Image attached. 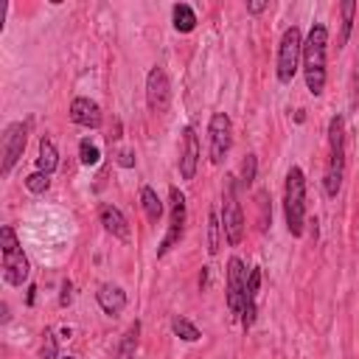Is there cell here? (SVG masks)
<instances>
[{
    "label": "cell",
    "instance_id": "ffe728a7",
    "mask_svg": "<svg viewBox=\"0 0 359 359\" xmlns=\"http://www.w3.org/2000/svg\"><path fill=\"white\" fill-rule=\"evenodd\" d=\"M137 337H140V323L135 320V323L126 328V334L121 337V342H118V348H115V359H135Z\"/></svg>",
    "mask_w": 359,
    "mask_h": 359
},
{
    "label": "cell",
    "instance_id": "7402d4cb",
    "mask_svg": "<svg viewBox=\"0 0 359 359\" xmlns=\"http://www.w3.org/2000/svg\"><path fill=\"white\" fill-rule=\"evenodd\" d=\"M222 219H219V213L213 210L210 216H208V252L210 255H216L219 252V247H222Z\"/></svg>",
    "mask_w": 359,
    "mask_h": 359
},
{
    "label": "cell",
    "instance_id": "5b68a950",
    "mask_svg": "<svg viewBox=\"0 0 359 359\" xmlns=\"http://www.w3.org/2000/svg\"><path fill=\"white\" fill-rule=\"evenodd\" d=\"M300 59H303V34L297 25H289L278 42V81L289 84L294 79V73L300 70Z\"/></svg>",
    "mask_w": 359,
    "mask_h": 359
},
{
    "label": "cell",
    "instance_id": "9a60e30c",
    "mask_svg": "<svg viewBox=\"0 0 359 359\" xmlns=\"http://www.w3.org/2000/svg\"><path fill=\"white\" fill-rule=\"evenodd\" d=\"M95 300H98L101 311L109 314V317H115L126 309V292L118 283H101L98 292H95Z\"/></svg>",
    "mask_w": 359,
    "mask_h": 359
},
{
    "label": "cell",
    "instance_id": "3957f363",
    "mask_svg": "<svg viewBox=\"0 0 359 359\" xmlns=\"http://www.w3.org/2000/svg\"><path fill=\"white\" fill-rule=\"evenodd\" d=\"M283 216H286V227L289 233L297 238L303 236V224H306V177L297 165H292L286 171V185H283Z\"/></svg>",
    "mask_w": 359,
    "mask_h": 359
},
{
    "label": "cell",
    "instance_id": "4dcf8cb0",
    "mask_svg": "<svg viewBox=\"0 0 359 359\" xmlns=\"http://www.w3.org/2000/svg\"><path fill=\"white\" fill-rule=\"evenodd\" d=\"M59 359H76V356H59Z\"/></svg>",
    "mask_w": 359,
    "mask_h": 359
},
{
    "label": "cell",
    "instance_id": "5bb4252c",
    "mask_svg": "<svg viewBox=\"0 0 359 359\" xmlns=\"http://www.w3.org/2000/svg\"><path fill=\"white\" fill-rule=\"evenodd\" d=\"M98 222L104 224V230L112 236V238H121V241H129V222H126V216L121 213V208H115V205H101L98 208Z\"/></svg>",
    "mask_w": 359,
    "mask_h": 359
},
{
    "label": "cell",
    "instance_id": "484cf974",
    "mask_svg": "<svg viewBox=\"0 0 359 359\" xmlns=\"http://www.w3.org/2000/svg\"><path fill=\"white\" fill-rule=\"evenodd\" d=\"M255 171H258V157H255V154H247L244 163H241V177H238V182H241L244 188L252 185V182H255Z\"/></svg>",
    "mask_w": 359,
    "mask_h": 359
},
{
    "label": "cell",
    "instance_id": "f1b7e54d",
    "mask_svg": "<svg viewBox=\"0 0 359 359\" xmlns=\"http://www.w3.org/2000/svg\"><path fill=\"white\" fill-rule=\"evenodd\" d=\"M118 165H123V168L135 165V154L132 151H118Z\"/></svg>",
    "mask_w": 359,
    "mask_h": 359
},
{
    "label": "cell",
    "instance_id": "603a6c76",
    "mask_svg": "<svg viewBox=\"0 0 359 359\" xmlns=\"http://www.w3.org/2000/svg\"><path fill=\"white\" fill-rule=\"evenodd\" d=\"M339 11H342V34H339V39H337V48H342V45L348 42V36H351L353 14H356V3H353V0H345V3H339Z\"/></svg>",
    "mask_w": 359,
    "mask_h": 359
},
{
    "label": "cell",
    "instance_id": "cb8c5ba5",
    "mask_svg": "<svg viewBox=\"0 0 359 359\" xmlns=\"http://www.w3.org/2000/svg\"><path fill=\"white\" fill-rule=\"evenodd\" d=\"M98 157H101L98 146H95L90 137H81V140H79V160H81V165H95Z\"/></svg>",
    "mask_w": 359,
    "mask_h": 359
},
{
    "label": "cell",
    "instance_id": "7a4b0ae2",
    "mask_svg": "<svg viewBox=\"0 0 359 359\" xmlns=\"http://www.w3.org/2000/svg\"><path fill=\"white\" fill-rule=\"evenodd\" d=\"M345 177V118L334 115L328 121V160H325V174H323V188L325 196H337L342 188Z\"/></svg>",
    "mask_w": 359,
    "mask_h": 359
},
{
    "label": "cell",
    "instance_id": "e0dca14e",
    "mask_svg": "<svg viewBox=\"0 0 359 359\" xmlns=\"http://www.w3.org/2000/svg\"><path fill=\"white\" fill-rule=\"evenodd\" d=\"M171 22H174V31L191 34L196 28V11L188 3H174L171 6Z\"/></svg>",
    "mask_w": 359,
    "mask_h": 359
},
{
    "label": "cell",
    "instance_id": "2e32d148",
    "mask_svg": "<svg viewBox=\"0 0 359 359\" xmlns=\"http://www.w3.org/2000/svg\"><path fill=\"white\" fill-rule=\"evenodd\" d=\"M258 286H261V269L252 266L247 272V289H244V311H241V325L250 328L255 323V297H258Z\"/></svg>",
    "mask_w": 359,
    "mask_h": 359
},
{
    "label": "cell",
    "instance_id": "ac0fdd59",
    "mask_svg": "<svg viewBox=\"0 0 359 359\" xmlns=\"http://www.w3.org/2000/svg\"><path fill=\"white\" fill-rule=\"evenodd\" d=\"M56 165H59V151H56V146H53V140H50V137H42V140H39L36 171H42V174H53V171H56Z\"/></svg>",
    "mask_w": 359,
    "mask_h": 359
},
{
    "label": "cell",
    "instance_id": "52a82bcc",
    "mask_svg": "<svg viewBox=\"0 0 359 359\" xmlns=\"http://www.w3.org/2000/svg\"><path fill=\"white\" fill-rule=\"evenodd\" d=\"M182 233H185V196L177 185H171L168 188V230H165V238L160 241L157 255L163 258L165 252H171L180 244Z\"/></svg>",
    "mask_w": 359,
    "mask_h": 359
},
{
    "label": "cell",
    "instance_id": "30bf717a",
    "mask_svg": "<svg viewBox=\"0 0 359 359\" xmlns=\"http://www.w3.org/2000/svg\"><path fill=\"white\" fill-rule=\"evenodd\" d=\"M146 104L151 112H165L171 104V81L165 76V70L160 65H154L146 76Z\"/></svg>",
    "mask_w": 359,
    "mask_h": 359
},
{
    "label": "cell",
    "instance_id": "6da1fadb",
    "mask_svg": "<svg viewBox=\"0 0 359 359\" xmlns=\"http://www.w3.org/2000/svg\"><path fill=\"white\" fill-rule=\"evenodd\" d=\"M325 50H328V28L323 22H314L309 36L303 39V79L311 95H323L325 90Z\"/></svg>",
    "mask_w": 359,
    "mask_h": 359
},
{
    "label": "cell",
    "instance_id": "44dd1931",
    "mask_svg": "<svg viewBox=\"0 0 359 359\" xmlns=\"http://www.w3.org/2000/svg\"><path fill=\"white\" fill-rule=\"evenodd\" d=\"M171 331H174V334L182 339V342H196V339L202 337V331H199V328H196V325H194L188 317H180V314L171 320Z\"/></svg>",
    "mask_w": 359,
    "mask_h": 359
},
{
    "label": "cell",
    "instance_id": "f546056e",
    "mask_svg": "<svg viewBox=\"0 0 359 359\" xmlns=\"http://www.w3.org/2000/svg\"><path fill=\"white\" fill-rule=\"evenodd\" d=\"M266 6H269L266 0H255V3H247V11H250V14H261Z\"/></svg>",
    "mask_w": 359,
    "mask_h": 359
},
{
    "label": "cell",
    "instance_id": "9c48e42d",
    "mask_svg": "<svg viewBox=\"0 0 359 359\" xmlns=\"http://www.w3.org/2000/svg\"><path fill=\"white\" fill-rule=\"evenodd\" d=\"M25 143H28V123H20V121L8 123L3 132V165H0L3 174H11V168L25 151Z\"/></svg>",
    "mask_w": 359,
    "mask_h": 359
},
{
    "label": "cell",
    "instance_id": "d6986e66",
    "mask_svg": "<svg viewBox=\"0 0 359 359\" xmlns=\"http://www.w3.org/2000/svg\"><path fill=\"white\" fill-rule=\"evenodd\" d=\"M140 205H143V213H146V219L151 224H157L163 219V199L157 196L154 188H149V185L140 188Z\"/></svg>",
    "mask_w": 359,
    "mask_h": 359
},
{
    "label": "cell",
    "instance_id": "4fadbf2b",
    "mask_svg": "<svg viewBox=\"0 0 359 359\" xmlns=\"http://www.w3.org/2000/svg\"><path fill=\"white\" fill-rule=\"evenodd\" d=\"M70 121L76 126H84V129H98L101 126V107L93 98L79 95L70 101Z\"/></svg>",
    "mask_w": 359,
    "mask_h": 359
},
{
    "label": "cell",
    "instance_id": "d4e9b609",
    "mask_svg": "<svg viewBox=\"0 0 359 359\" xmlns=\"http://www.w3.org/2000/svg\"><path fill=\"white\" fill-rule=\"evenodd\" d=\"M25 188H28L31 194H45V191L50 188V174H42V171L28 174V177H25Z\"/></svg>",
    "mask_w": 359,
    "mask_h": 359
},
{
    "label": "cell",
    "instance_id": "8fae6325",
    "mask_svg": "<svg viewBox=\"0 0 359 359\" xmlns=\"http://www.w3.org/2000/svg\"><path fill=\"white\" fill-rule=\"evenodd\" d=\"M244 289H247V269L241 264V258H230L227 261V309L230 314H238L244 311Z\"/></svg>",
    "mask_w": 359,
    "mask_h": 359
},
{
    "label": "cell",
    "instance_id": "277c9868",
    "mask_svg": "<svg viewBox=\"0 0 359 359\" xmlns=\"http://www.w3.org/2000/svg\"><path fill=\"white\" fill-rule=\"evenodd\" d=\"M0 247H3V278H6V283L22 286L31 275V264H28V258H25L20 241H17L14 227H8V224L0 227Z\"/></svg>",
    "mask_w": 359,
    "mask_h": 359
},
{
    "label": "cell",
    "instance_id": "4316f807",
    "mask_svg": "<svg viewBox=\"0 0 359 359\" xmlns=\"http://www.w3.org/2000/svg\"><path fill=\"white\" fill-rule=\"evenodd\" d=\"M39 359H59L56 356V337L50 331H45V339H42V348H39Z\"/></svg>",
    "mask_w": 359,
    "mask_h": 359
},
{
    "label": "cell",
    "instance_id": "7c38bea8",
    "mask_svg": "<svg viewBox=\"0 0 359 359\" xmlns=\"http://www.w3.org/2000/svg\"><path fill=\"white\" fill-rule=\"evenodd\" d=\"M196 165H199V140L194 126L182 129V151H180V177L188 182L196 177Z\"/></svg>",
    "mask_w": 359,
    "mask_h": 359
},
{
    "label": "cell",
    "instance_id": "ba28073f",
    "mask_svg": "<svg viewBox=\"0 0 359 359\" xmlns=\"http://www.w3.org/2000/svg\"><path fill=\"white\" fill-rule=\"evenodd\" d=\"M233 146V123L227 112H213L210 123H208V151H210V163L222 165L227 151Z\"/></svg>",
    "mask_w": 359,
    "mask_h": 359
},
{
    "label": "cell",
    "instance_id": "8992f818",
    "mask_svg": "<svg viewBox=\"0 0 359 359\" xmlns=\"http://www.w3.org/2000/svg\"><path fill=\"white\" fill-rule=\"evenodd\" d=\"M236 177H230L224 194H222V230H224V241L227 244H241L244 238V213H241V205H238V196H236Z\"/></svg>",
    "mask_w": 359,
    "mask_h": 359
},
{
    "label": "cell",
    "instance_id": "83f0119b",
    "mask_svg": "<svg viewBox=\"0 0 359 359\" xmlns=\"http://www.w3.org/2000/svg\"><path fill=\"white\" fill-rule=\"evenodd\" d=\"M70 300H73V283L65 280L62 283V294H59V306H70Z\"/></svg>",
    "mask_w": 359,
    "mask_h": 359
}]
</instances>
